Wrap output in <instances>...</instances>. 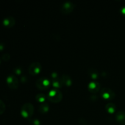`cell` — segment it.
I'll return each mask as SVG.
<instances>
[{"mask_svg": "<svg viewBox=\"0 0 125 125\" xmlns=\"http://www.w3.org/2000/svg\"><path fill=\"white\" fill-rule=\"evenodd\" d=\"M62 97L63 95L62 92L58 89L56 88H54L50 90L47 95V98L48 99L49 101L52 103H59L62 100Z\"/></svg>", "mask_w": 125, "mask_h": 125, "instance_id": "6da1fadb", "label": "cell"}, {"mask_svg": "<svg viewBox=\"0 0 125 125\" xmlns=\"http://www.w3.org/2000/svg\"><path fill=\"white\" fill-rule=\"evenodd\" d=\"M34 107L31 103H26L23 105L21 109V114L24 118H29L32 117L34 114Z\"/></svg>", "mask_w": 125, "mask_h": 125, "instance_id": "7a4b0ae2", "label": "cell"}, {"mask_svg": "<svg viewBox=\"0 0 125 125\" xmlns=\"http://www.w3.org/2000/svg\"><path fill=\"white\" fill-rule=\"evenodd\" d=\"M100 95L104 99L108 100H111L114 99L115 96V94L114 91L109 87H103L101 90Z\"/></svg>", "mask_w": 125, "mask_h": 125, "instance_id": "3957f363", "label": "cell"}, {"mask_svg": "<svg viewBox=\"0 0 125 125\" xmlns=\"http://www.w3.org/2000/svg\"><path fill=\"white\" fill-rule=\"evenodd\" d=\"M36 86L40 90H46L50 87V81L48 78L42 77L36 81Z\"/></svg>", "mask_w": 125, "mask_h": 125, "instance_id": "277c9868", "label": "cell"}, {"mask_svg": "<svg viewBox=\"0 0 125 125\" xmlns=\"http://www.w3.org/2000/svg\"><path fill=\"white\" fill-rule=\"evenodd\" d=\"M42 70V65L40 62H33L28 67V72L31 75H36L39 74Z\"/></svg>", "mask_w": 125, "mask_h": 125, "instance_id": "5b68a950", "label": "cell"}, {"mask_svg": "<svg viewBox=\"0 0 125 125\" xmlns=\"http://www.w3.org/2000/svg\"><path fill=\"white\" fill-rule=\"evenodd\" d=\"M6 82H7L8 86L10 89H17L18 85H19L18 78L14 74H10V75H9L7 76V79H6Z\"/></svg>", "mask_w": 125, "mask_h": 125, "instance_id": "8992f818", "label": "cell"}, {"mask_svg": "<svg viewBox=\"0 0 125 125\" xmlns=\"http://www.w3.org/2000/svg\"><path fill=\"white\" fill-rule=\"evenodd\" d=\"M75 4L71 1H66L63 2L61 7V11L64 14H68L74 10Z\"/></svg>", "mask_w": 125, "mask_h": 125, "instance_id": "52a82bcc", "label": "cell"}, {"mask_svg": "<svg viewBox=\"0 0 125 125\" xmlns=\"http://www.w3.org/2000/svg\"><path fill=\"white\" fill-rule=\"evenodd\" d=\"M87 87L89 92H90L92 94H96L100 90L101 85L98 82L94 81H91L89 83Z\"/></svg>", "mask_w": 125, "mask_h": 125, "instance_id": "ba28073f", "label": "cell"}, {"mask_svg": "<svg viewBox=\"0 0 125 125\" xmlns=\"http://www.w3.org/2000/svg\"><path fill=\"white\" fill-rule=\"evenodd\" d=\"M116 120L122 125H125V112L121 111H118L115 115Z\"/></svg>", "mask_w": 125, "mask_h": 125, "instance_id": "9c48e42d", "label": "cell"}, {"mask_svg": "<svg viewBox=\"0 0 125 125\" xmlns=\"http://www.w3.org/2000/svg\"><path fill=\"white\" fill-rule=\"evenodd\" d=\"M3 24L6 27H8V28H11V27L13 26L15 24V20L13 18V17H6V18L3 20Z\"/></svg>", "mask_w": 125, "mask_h": 125, "instance_id": "30bf717a", "label": "cell"}, {"mask_svg": "<svg viewBox=\"0 0 125 125\" xmlns=\"http://www.w3.org/2000/svg\"><path fill=\"white\" fill-rule=\"evenodd\" d=\"M61 80H62L63 85L65 86H70L72 84V79L69 75L67 74H63L61 76Z\"/></svg>", "mask_w": 125, "mask_h": 125, "instance_id": "8fae6325", "label": "cell"}, {"mask_svg": "<svg viewBox=\"0 0 125 125\" xmlns=\"http://www.w3.org/2000/svg\"><path fill=\"white\" fill-rule=\"evenodd\" d=\"M49 109H50V105L48 103L45 102V101L40 104L39 107V112L42 114L47 113Z\"/></svg>", "mask_w": 125, "mask_h": 125, "instance_id": "7c38bea8", "label": "cell"}, {"mask_svg": "<svg viewBox=\"0 0 125 125\" xmlns=\"http://www.w3.org/2000/svg\"><path fill=\"white\" fill-rule=\"evenodd\" d=\"M52 85L56 89H59V88H61V87L63 86L61 78H59L58 76L52 78Z\"/></svg>", "mask_w": 125, "mask_h": 125, "instance_id": "4fadbf2b", "label": "cell"}, {"mask_svg": "<svg viewBox=\"0 0 125 125\" xmlns=\"http://www.w3.org/2000/svg\"><path fill=\"white\" fill-rule=\"evenodd\" d=\"M87 73L92 79H96L99 76V72L96 69L94 68H89L87 70Z\"/></svg>", "mask_w": 125, "mask_h": 125, "instance_id": "5bb4252c", "label": "cell"}, {"mask_svg": "<svg viewBox=\"0 0 125 125\" xmlns=\"http://www.w3.org/2000/svg\"><path fill=\"white\" fill-rule=\"evenodd\" d=\"M117 109L115 104L113 103H109L106 105V110L110 114H113Z\"/></svg>", "mask_w": 125, "mask_h": 125, "instance_id": "9a60e30c", "label": "cell"}, {"mask_svg": "<svg viewBox=\"0 0 125 125\" xmlns=\"http://www.w3.org/2000/svg\"><path fill=\"white\" fill-rule=\"evenodd\" d=\"M46 96L44 94H42V93H40V94H37L36 96H35V100H37V101L39 103H42L45 102V100H46Z\"/></svg>", "mask_w": 125, "mask_h": 125, "instance_id": "2e32d148", "label": "cell"}, {"mask_svg": "<svg viewBox=\"0 0 125 125\" xmlns=\"http://www.w3.org/2000/svg\"><path fill=\"white\" fill-rule=\"evenodd\" d=\"M5 110H6V105H5V103L2 100H0V115L3 114Z\"/></svg>", "mask_w": 125, "mask_h": 125, "instance_id": "e0dca14e", "label": "cell"}, {"mask_svg": "<svg viewBox=\"0 0 125 125\" xmlns=\"http://www.w3.org/2000/svg\"><path fill=\"white\" fill-rule=\"evenodd\" d=\"M10 56L9 54H8V53L4 54L2 56V60H4V61H9V60L10 59Z\"/></svg>", "mask_w": 125, "mask_h": 125, "instance_id": "ac0fdd59", "label": "cell"}, {"mask_svg": "<svg viewBox=\"0 0 125 125\" xmlns=\"http://www.w3.org/2000/svg\"><path fill=\"white\" fill-rule=\"evenodd\" d=\"M30 122L31 123V124L32 125H40V122L39 120L36 119H32V120L30 121Z\"/></svg>", "mask_w": 125, "mask_h": 125, "instance_id": "d6986e66", "label": "cell"}, {"mask_svg": "<svg viewBox=\"0 0 125 125\" xmlns=\"http://www.w3.org/2000/svg\"><path fill=\"white\" fill-rule=\"evenodd\" d=\"M14 72H15L17 74H20L21 73V69L20 68H15L14 70Z\"/></svg>", "mask_w": 125, "mask_h": 125, "instance_id": "ffe728a7", "label": "cell"}, {"mask_svg": "<svg viewBox=\"0 0 125 125\" xmlns=\"http://www.w3.org/2000/svg\"><path fill=\"white\" fill-rule=\"evenodd\" d=\"M122 13H124V14H125V7H124L123 9H122Z\"/></svg>", "mask_w": 125, "mask_h": 125, "instance_id": "44dd1931", "label": "cell"}, {"mask_svg": "<svg viewBox=\"0 0 125 125\" xmlns=\"http://www.w3.org/2000/svg\"><path fill=\"white\" fill-rule=\"evenodd\" d=\"M2 48H3V45L0 44V50H2Z\"/></svg>", "mask_w": 125, "mask_h": 125, "instance_id": "7402d4cb", "label": "cell"}]
</instances>
